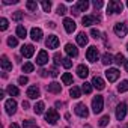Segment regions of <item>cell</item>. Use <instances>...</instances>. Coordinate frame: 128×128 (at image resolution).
Returning <instances> with one entry per match:
<instances>
[{
	"mask_svg": "<svg viewBox=\"0 0 128 128\" xmlns=\"http://www.w3.org/2000/svg\"><path fill=\"white\" fill-rule=\"evenodd\" d=\"M102 108H104V100H102V96L101 95L94 96V100H92V112L96 114V113H101Z\"/></svg>",
	"mask_w": 128,
	"mask_h": 128,
	"instance_id": "cell-1",
	"label": "cell"
},
{
	"mask_svg": "<svg viewBox=\"0 0 128 128\" xmlns=\"http://www.w3.org/2000/svg\"><path fill=\"white\" fill-rule=\"evenodd\" d=\"M122 9H124V5L120 2H118V0H112L107 5V12L108 14H120Z\"/></svg>",
	"mask_w": 128,
	"mask_h": 128,
	"instance_id": "cell-2",
	"label": "cell"
},
{
	"mask_svg": "<svg viewBox=\"0 0 128 128\" xmlns=\"http://www.w3.org/2000/svg\"><path fill=\"white\" fill-rule=\"evenodd\" d=\"M59 119H60V116H59L57 110H54V108H48V110H47V113H45V120H47V124L54 125Z\"/></svg>",
	"mask_w": 128,
	"mask_h": 128,
	"instance_id": "cell-3",
	"label": "cell"
},
{
	"mask_svg": "<svg viewBox=\"0 0 128 128\" xmlns=\"http://www.w3.org/2000/svg\"><path fill=\"white\" fill-rule=\"evenodd\" d=\"M113 30H114V33H116L119 38H125V36H126V32H128L125 23H116L114 27H113Z\"/></svg>",
	"mask_w": 128,
	"mask_h": 128,
	"instance_id": "cell-4",
	"label": "cell"
},
{
	"mask_svg": "<svg viewBox=\"0 0 128 128\" xmlns=\"http://www.w3.org/2000/svg\"><path fill=\"white\" fill-rule=\"evenodd\" d=\"M100 57V53H98V48L96 47H89L88 51H86V59L89 62H96Z\"/></svg>",
	"mask_w": 128,
	"mask_h": 128,
	"instance_id": "cell-5",
	"label": "cell"
},
{
	"mask_svg": "<svg viewBox=\"0 0 128 128\" xmlns=\"http://www.w3.org/2000/svg\"><path fill=\"white\" fill-rule=\"evenodd\" d=\"M125 114H126V104L125 102H119L118 107H116V119L118 120H124Z\"/></svg>",
	"mask_w": 128,
	"mask_h": 128,
	"instance_id": "cell-6",
	"label": "cell"
},
{
	"mask_svg": "<svg viewBox=\"0 0 128 128\" xmlns=\"http://www.w3.org/2000/svg\"><path fill=\"white\" fill-rule=\"evenodd\" d=\"M74 110H76V114L80 116V118H88V114H89V110H88V107L83 102H78Z\"/></svg>",
	"mask_w": 128,
	"mask_h": 128,
	"instance_id": "cell-7",
	"label": "cell"
},
{
	"mask_svg": "<svg viewBox=\"0 0 128 128\" xmlns=\"http://www.w3.org/2000/svg\"><path fill=\"white\" fill-rule=\"evenodd\" d=\"M119 74H120V72H119L116 68H108V70L106 71V77H107V80L112 82V83L119 78Z\"/></svg>",
	"mask_w": 128,
	"mask_h": 128,
	"instance_id": "cell-8",
	"label": "cell"
},
{
	"mask_svg": "<svg viewBox=\"0 0 128 128\" xmlns=\"http://www.w3.org/2000/svg\"><path fill=\"white\" fill-rule=\"evenodd\" d=\"M45 45H47V48H53V50L59 47V38L56 35H50L45 41Z\"/></svg>",
	"mask_w": 128,
	"mask_h": 128,
	"instance_id": "cell-9",
	"label": "cell"
},
{
	"mask_svg": "<svg viewBox=\"0 0 128 128\" xmlns=\"http://www.w3.org/2000/svg\"><path fill=\"white\" fill-rule=\"evenodd\" d=\"M5 108H6V113L8 114H14L15 113V110H17V101L15 100H8L6 102H5Z\"/></svg>",
	"mask_w": 128,
	"mask_h": 128,
	"instance_id": "cell-10",
	"label": "cell"
},
{
	"mask_svg": "<svg viewBox=\"0 0 128 128\" xmlns=\"http://www.w3.org/2000/svg\"><path fill=\"white\" fill-rule=\"evenodd\" d=\"M63 27H65V30L68 33H72L77 26H76V21L72 18H65V20H63Z\"/></svg>",
	"mask_w": 128,
	"mask_h": 128,
	"instance_id": "cell-11",
	"label": "cell"
},
{
	"mask_svg": "<svg viewBox=\"0 0 128 128\" xmlns=\"http://www.w3.org/2000/svg\"><path fill=\"white\" fill-rule=\"evenodd\" d=\"M48 62V53L45 50H41L38 53V57H36V63L38 65H45V63Z\"/></svg>",
	"mask_w": 128,
	"mask_h": 128,
	"instance_id": "cell-12",
	"label": "cell"
},
{
	"mask_svg": "<svg viewBox=\"0 0 128 128\" xmlns=\"http://www.w3.org/2000/svg\"><path fill=\"white\" fill-rule=\"evenodd\" d=\"M65 53H66L70 57H77V56H78V50H77V47L72 45V44H66V45H65Z\"/></svg>",
	"mask_w": 128,
	"mask_h": 128,
	"instance_id": "cell-13",
	"label": "cell"
},
{
	"mask_svg": "<svg viewBox=\"0 0 128 128\" xmlns=\"http://www.w3.org/2000/svg\"><path fill=\"white\" fill-rule=\"evenodd\" d=\"M33 53H35V47L33 45H23L21 47V54L24 57H32Z\"/></svg>",
	"mask_w": 128,
	"mask_h": 128,
	"instance_id": "cell-14",
	"label": "cell"
},
{
	"mask_svg": "<svg viewBox=\"0 0 128 128\" xmlns=\"http://www.w3.org/2000/svg\"><path fill=\"white\" fill-rule=\"evenodd\" d=\"M92 86H94V88H96L98 90H102V89H104V86H106V83H104V80H102L101 77L95 76V77L92 78Z\"/></svg>",
	"mask_w": 128,
	"mask_h": 128,
	"instance_id": "cell-15",
	"label": "cell"
},
{
	"mask_svg": "<svg viewBox=\"0 0 128 128\" xmlns=\"http://www.w3.org/2000/svg\"><path fill=\"white\" fill-rule=\"evenodd\" d=\"M30 38H32L33 41H41V39H42V30H41L39 27H33V29L30 30Z\"/></svg>",
	"mask_w": 128,
	"mask_h": 128,
	"instance_id": "cell-16",
	"label": "cell"
},
{
	"mask_svg": "<svg viewBox=\"0 0 128 128\" xmlns=\"http://www.w3.org/2000/svg\"><path fill=\"white\" fill-rule=\"evenodd\" d=\"M77 76H78L80 78H86V77L89 76V68H88L86 65H78V66H77Z\"/></svg>",
	"mask_w": 128,
	"mask_h": 128,
	"instance_id": "cell-17",
	"label": "cell"
},
{
	"mask_svg": "<svg viewBox=\"0 0 128 128\" xmlns=\"http://www.w3.org/2000/svg\"><path fill=\"white\" fill-rule=\"evenodd\" d=\"M95 21H98V18H96L95 15H84V17L82 18L83 26H92V24H95Z\"/></svg>",
	"mask_w": 128,
	"mask_h": 128,
	"instance_id": "cell-18",
	"label": "cell"
},
{
	"mask_svg": "<svg viewBox=\"0 0 128 128\" xmlns=\"http://www.w3.org/2000/svg\"><path fill=\"white\" fill-rule=\"evenodd\" d=\"M27 96H29L30 100H36V98H39V89H38L36 86H30V88L27 89Z\"/></svg>",
	"mask_w": 128,
	"mask_h": 128,
	"instance_id": "cell-19",
	"label": "cell"
},
{
	"mask_svg": "<svg viewBox=\"0 0 128 128\" xmlns=\"http://www.w3.org/2000/svg\"><path fill=\"white\" fill-rule=\"evenodd\" d=\"M60 90H62L60 83L53 82V83H50V84H48V92H51V94H60Z\"/></svg>",
	"mask_w": 128,
	"mask_h": 128,
	"instance_id": "cell-20",
	"label": "cell"
},
{
	"mask_svg": "<svg viewBox=\"0 0 128 128\" xmlns=\"http://www.w3.org/2000/svg\"><path fill=\"white\" fill-rule=\"evenodd\" d=\"M0 63H2V68H3L5 71H11V70H12V63H11V60H9L6 56H2Z\"/></svg>",
	"mask_w": 128,
	"mask_h": 128,
	"instance_id": "cell-21",
	"label": "cell"
},
{
	"mask_svg": "<svg viewBox=\"0 0 128 128\" xmlns=\"http://www.w3.org/2000/svg\"><path fill=\"white\" fill-rule=\"evenodd\" d=\"M76 39H77V44H78V45H82V47H84V45L88 44V35H86V33H83V32H82V33H78V35L76 36Z\"/></svg>",
	"mask_w": 128,
	"mask_h": 128,
	"instance_id": "cell-22",
	"label": "cell"
},
{
	"mask_svg": "<svg viewBox=\"0 0 128 128\" xmlns=\"http://www.w3.org/2000/svg\"><path fill=\"white\" fill-rule=\"evenodd\" d=\"M70 95H71L72 98H80V96H82V89L77 88V86H72V88L70 89Z\"/></svg>",
	"mask_w": 128,
	"mask_h": 128,
	"instance_id": "cell-23",
	"label": "cell"
},
{
	"mask_svg": "<svg viewBox=\"0 0 128 128\" xmlns=\"http://www.w3.org/2000/svg\"><path fill=\"white\" fill-rule=\"evenodd\" d=\"M33 110H35V113H36V114H41V113H44V110H45V104H44L42 101H38V102L35 104Z\"/></svg>",
	"mask_w": 128,
	"mask_h": 128,
	"instance_id": "cell-24",
	"label": "cell"
},
{
	"mask_svg": "<svg viewBox=\"0 0 128 128\" xmlns=\"http://www.w3.org/2000/svg\"><path fill=\"white\" fill-rule=\"evenodd\" d=\"M101 62L104 63V65H110V63H113L114 60H113V56H112V54L106 53V54H102V57H101Z\"/></svg>",
	"mask_w": 128,
	"mask_h": 128,
	"instance_id": "cell-25",
	"label": "cell"
},
{
	"mask_svg": "<svg viewBox=\"0 0 128 128\" xmlns=\"http://www.w3.org/2000/svg\"><path fill=\"white\" fill-rule=\"evenodd\" d=\"M89 8V2L88 0H78L77 2V9L78 11H86Z\"/></svg>",
	"mask_w": 128,
	"mask_h": 128,
	"instance_id": "cell-26",
	"label": "cell"
},
{
	"mask_svg": "<svg viewBox=\"0 0 128 128\" xmlns=\"http://www.w3.org/2000/svg\"><path fill=\"white\" fill-rule=\"evenodd\" d=\"M17 36L18 38H23V39L27 36V30H26L24 26H17Z\"/></svg>",
	"mask_w": 128,
	"mask_h": 128,
	"instance_id": "cell-27",
	"label": "cell"
},
{
	"mask_svg": "<svg viewBox=\"0 0 128 128\" xmlns=\"http://www.w3.org/2000/svg\"><path fill=\"white\" fill-rule=\"evenodd\" d=\"M6 90H8V94H9L11 96H17V95L20 94V90H18V88H17V86H14V84H9Z\"/></svg>",
	"mask_w": 128,
	"mask_h": 128,
	"instance_id": "cell-28",
	"label": "cell"
},
{
	"mask_svg": "<svg viewBox=\"0 0 128 128\" xmlns=\"http://www.w3.org/2000/svg\"><path fill=\"white\" fill-rule=\"evenodd\" d=\"M62 82H63V84H72V76L70 72H65L62 76Z\"/></svg>",
	"mask_w": 128,
	"mask_h": 128,
	"instance_id": "cell-29",
	"label": "cell"
},
{
	"mask_svg": "<svg viewBox=\"0 0 128 128\" xmlns=\"http://www.w3.org/2000/svg\"><path fill=\"white\" fill-rule=\"evenodd\" d=\"M26 6H27V9H29V11H33V12L38 9V3L35 2V0H27Z\"/></svg>",
	"mask_w": 128,
	"mask_h": 128,
	"instance_id": "cell-30",
	"label": "cell"
},
{
	"mask_svg": "<svg viewBox=\"0 0 128 128\" xmlns=\"http://www.w3.org/2000/svg\"><path fill=\"white\" fill-rule=\"evenodd\" d=\"M23 72H32L33 70H35V66H33V63H30V62H26L24 65H23Z\"/></svg>",
	"mask_w": 128,
	"mask_h": 128,
	"instance_id": "cell-31",
	"label": "cell"
},
{
	"mask_svg": "<svg viewBox=\"0 0 128 128\" xmlns=\"http://www.w3.org/2000/svg\"><path fill=\"white\" fill-rule=\"evenodd\" d=\"M118 90H119V92H126V90H128V80L120 82V84L118 86Z\"/></svg>",
	"mask_w": 128,
	"mask_h": 128,
	"instance_id": "cell-32",
	"label": "cell"
},
{
	"mask_svg": "<svg viewBox=\"0 0 128 128\" xmlns=\"http://www.w3.org/2000/svg\"><path fill=\"white\" fill-rule=\"evenodd\" d=\"M125 60H126V59L124 57V54H122V53H118V54L114 56V62L118 63V65H120V63H125Z\"/></svg>",
	"mask_w": 128,
	"mask_h": 128,
	"instance_id": "cell-33",
	"label": "cell"
},
{
	"mask_svg": "<svg viewBox=\"0 0 128 128\" xmlns=\"http://www.w3.org/2000/svg\"><path fill=\"white\" fill-rule=\"evenodd\" d=\"M62 65H63V68H71L72 66V60H71V57H65V59H63L62 60Z\"/></svg>",
	"mask_w": 128,
	"mask_h": 128,
	"instance_id": "cell-34",
	"label": "cell"
},
{
	"mask_svg": "<svg viewBox=\"0 0 128 128\" xmlns=\"http://www.w3.org/2000/svg\"><path fill=\"white\" fill-rule=\"evenodd\" d=\"M92 88H94L92 83H86V82H84V84L82 86V90H83L84 94H90V92H92Z\"/></svg>",
	"mask_w": 128,
	"mask_h": 128,
	"instance_id": "cell-35",
	"label": "cell"
},
{
	"mask_svg": "<svg viewBox=\"0 0 128 128\" xmlns=\"http://www.w3.org/2000/svg\"><path fill=\"white\" fill-rule=\"evenodd\" d=\"M8 45H9V47H17V45H18V39H17L15 36H9V38H8Z\"/></svg>",
	"mask_w": 128,
	"mask_h": 128,
	"instance_id": "cell-36",
	"label": "cell"
},
{
	"mask_svg": "<svg viewBox=\"0 0 128 128\" xmlns=\"http://www.w3.org/2000/svg\"><path fill=\"white\" fill-rule=\"evenodd\" d=\"M41 6H42V9H44L45 12H50V9H51V3L47 2V0H42V2H41Z\"/></svg>",
	"mask_w": 128,
	"mask_h": 128,
	"instance_id": "cell-37",
	"label": "cell"
},
{
	"mask_svg": "<svg viewBox=\"0 0 128 128\" xmlns=\"http://www.w3.org/2000/svg\"><path fill=\"white\" fill-rule=\"evenodd\" d=\"M8 26H9V23L6 18H0V30H6Z\"/></svg>",
	"mask_w": 128,
	"mask_h": 128,
	"instance_id": "cell-38",
	"label": "cell"
},
{
	"mask_svg": "<svg viewBox=\"0 0 128 128\" xmlns=\"http://www.w3.org/2000/svg\"><path fill=\"white\" fill-rule=\"evenodd\" d=\"M108 120H110V118H108V114H106V116H102V118L100 119V126H106V125L108 124Z\"/></svg>",
	"mask_w": 128,
	"mask_h": 128,
	"instance_id": "cell-39",
	"label": "cell"
},
{
	"mask_svg": "<svg viewBox=\"0 0 128 128\" xmlns=\"http://www.w3.org/2000/svg\"><path fill=\"white\" fill-rule=\"evenodd\" d=\"M57 14H59V15H65V14H66L65 5H59V6H57Z\"/></svg>",
	"mask_w": 128,
	"mask_h": 128,
	"instance_id": "cell-40",
	"label": "cell"
},
{
	"mask_svg": "<svg viewBox=\"0 0 128 128\" xmlns=\"http://www.w3.org/2000/svg\"><path fill=\"white\" fill-rule=\"evenodd\" d=\"M36 125H35V122H32V120H24L23 122V128H35Z\"/></svg>",
	"mask_w": 128,
	"mask_h": 128,
	"instance_id": "cell-41",
	"label": "cell"
},
{
	"mask_svg": "<svg viewBox=\"0 0 128 128\" xmlns=\"http://www.w3.org/2000/svg\"><path fill=\"white\" fill-rule=\"evenodd\" d=\"M21 18H23V12H21V11H17V12L12 15V20H15V21H20Z\"/></svg>",
	"mask_w": 128,
	"mask_h": 128,
	"instance_id": "cell-42",
	"label": "cell"
},
{
	"mask_svg": "<svg viewBox=\"0 0 128 128\" xmlns=\"http://www.w3.org/2000/svg\"><path fill=\"white\" fill-rule=\"evenodd\" d=\"M92 5H94V8L95 9H100V8H102V2H101V0H94V2H92Z\"/></svg>",
	"mask_w": 128,
	"mask_h": 128,
	"instance_id": "cell-43",
	"label": "cell"
},
{
	"mask_svg": "<svg viewBox=\"0 0 128 128\" xmlns=\"http://www.w3.org/2000/svg\"><path fill=\"white\" fill-rule=\"evenodd\" d=\"M90 35L96 39V38H100V35H101V32L100 30H96V29H90Z\"/></svg>",
	"mask_w": 128,
	"mask_h": 128,
	"instance_id": "cell-44",
	"label": "cell"
},
{
	"mask_svg": "<svg viewBox=\"0 0 128 128\" xmlns=\"http://www.w3.org/2000/svg\"><path fill=\"white\" fill-rule=\"evenodd\" d=\"M27 82H29V78H27L26 76H21V77L18 78V83H20V84H27Z\"/></svg>",
	"mask_w": 128,
	"mask_h": 128,
	"instance_id": "cell-45",
	"label": "cell"
},
{
	"mask_svg": "<svg viewBox=\"0 0 128 128\" xmlns=\"http://www.w3.org/2000/svg\"><path fill=\"white\" fill-rule=\"evenodd\" d=\"M62 60H63V59H62V57H60L59 54H54V62H56V65H59V63H62Z\"/></svg>",
	"mask_w": 128,
	"mask_h": 128,
	"instance_id": "cell-46",
	"label": "cell"
},
{
	"mask_svg": "<svg viewBox=\"0 0 128 128\" xmlns=\"http://www.w3.org/2000/svg\"><path fill=\"white\" fill-rule=\"evenodd\" d=\"M18 0H3V3L5 5H11V3H17Z\"/></svg>",
	"mask_w": 128,
	"mask_h": 128,
	"instance_id": "cell-47",
	"label": "cell"
},
{
	"mask_svg": "<svg viewBox=\"0 0 128 128\" xmlns=\"http://www.w3.org/2000/svg\"><path fill=\"white\" fill-rule=\"evenodd\" d=\"M47 72H48V71H45V70H41V71H39L41 77H47Z\"/></svg>",
	"mask_w": 128,
	"mask_h": 128,
	"instance_id": "cell-48",
	"label": "cell"
},
{
	"mask_svg": "<svg viewBox=\"0 0 128 128\" xmlns=\"http://www.w3.org/2000/svg\"><path fill=\"white\" fill-rule=\"evenodd\" d=\"M50 74H51V76H53V77H56V76H57V71H56V70H54V68H53V70H51V72H50Z\"/></svg>",
	"mask_w": 128,
	"mask_h": 128,
	"instance_id": "cell-49",
	"label": "cell"
},
{
	"mask_svg": "<svg viewBox=\"0 0 128 128\" xmlns=\"http://www.w3.org/2000/svg\"><path fill=\"white\" fill-rule=\"evenodd\" d=\"M23 107H26V108H27V107H29V102H27V101H23Z\"/></svg>",
	"mask_w": 128,
	"mask_h": 128,
	"instance_id": "cell-50",
	"label": "cell"
},
{
	"mask_svg": "<svg viewBox=\"0 0 128 128\" xmlns=\"http://www.w3.org/2000/svg\"><path fill=\"white\" fill-rule=\"evenodd\" d=\"M9 128H20V126H18L17 124H11V126H9Z\"/></svg>",
	"mask_w": 128,
	"mask_h": 128,
	"instance_id": "cell-51",
	"label": "cell"
},
{
	"mask_svg": "<svg viewBox=\"0 0 128 128\" xmlns=\"http://www.w3.org/2000/svg\"><path fill=\"white\" fill-rule=\"evenodd\" d=\"M125 70H126V71H128V59H126V60H125Z\"/></svg>",
	"mask_w": 128,
	"mask_h": 128,
	"instance_id": "cell-52",
	"label": "cell"
},
{
	"mask_svg": "<svg viewBox=\"0 0 128 128\" xmlns=\"http://www.w3.org/2000/svg\"><path fill=\"white\" fill-rule=\"evenodd\" d=\"M124 128H128V125H125V126H124Z\"/></svg>",
	"mask_w": 128,
	"mask_h": 128,
	"instance_id": "cell-53",
	"label": "cell"
},
{
	"mask_svg": "<svg viewBox=\"0 0 128 128\" xmlns=\"http://www.w3.org/2000/svg\"><path fill=\"white\" fill-rule=\"evenodd\" d=\"M126 50H128V44H126Z\"/></svg>",
	"mask_w": 128,
	"mask_h": 128,
	"instance_id": "cell-54",
	"label": "cell"
},
{
	"mask_svg": "<svg viewBox=\"0 0 128 128\" xmlns=\"http://www.w3.org/2000/svg\"><path fill=\"white\" fill-rule=\"evenodd\" d=\"M126 6H128V2H126Z\"/></svg>",
	"mask_w": 128,
	"mask_h": 128,
	"instance_id": "cell-55",
	"label": "cell"
},
{
	"mask_svg": "<svg viewBox=\"0 0 128 128\" xmlns=\"http://www.w3.org/2000/svg\"><path fill=\"white\" fill-rule=\"evenodd\" d=\"M35 128H38V126H35Z\"/></svg>",
	"mask_w": 128,
	"mask_h": 128,
	"instance_id": "cell-56",
	"label": "cell"
}]
</instances>
